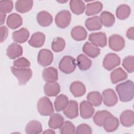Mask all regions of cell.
I'll use <instances>...</instances> for the list:
<instances>
[{"mask_svg":"<svg viewBox=\"0 0 134 134\" xmlns=\"http://www.w3.org/2000/svg\"><path fill=\"white\" fill-rule=\"evenodd\" d=\"M64 124V118L60 114L55 113L50 115L48 126L50 128L56 129L60 128Z\"/></svg>","mask_w":134,"mask_h":134,"instance_id":"26","label":"cell"},{"mask_svg":"<svg viewBox=\"0 0 134 134\" xmlns=\"http://www.w3.org/2000/svg\"><path fill=\"white\" fill-rule=\"evenodd\" d=\"M77 65L80 70L86 71L91 66L92 61L84 54H81L77 57Z\"/></svg>","mask_w":134,"mask_h":134,"instance_id":"35","label":"cell"},{"mask_svg":"<svg viewBox=\"0 0 134 134\" xmlns=\"http://www.w3.org/2000/svg\"><path fill=\"white\" fill-rule=\"evenodd\" d=\"M0 16H1V25H2L5 20L6 18V14L5 13H0Z\"/></svg>","mask_w":134,"mask_h":134,"instance_id":"46","label":"cell"},{"mask_svg":"<svg viewBox=\"0 0 134 134\" xmlns=\"http://www.w3.org/2000/svg\"><path fill=\"white\" fill-rule=\"evenodd\" d=\"M53 59L52 52L47 49H41L38 54L37 61L39 64L43 67H46L51 64Z\"/></svg>","mask_w":134,"mask_h":134,"instance_id":"7","label":"cell"},{"mask_svg":"<svg viewBox=\"0 0 134 134\" xmlns=\"http://www.w3.org/2000/svg\"><path fill=\"white\" fill-rule=\"evenodd\" d=\"M124 68L129 73H132L134 71V57L132 55H128L125 57L122 62Z\"/></svg>","mask_w":134,"mask_h":134,"instance_id":"39","label":"cell"},{"mask_svg":"<svg viewBox=\"0 0 134 134\" xmlns=\"http://www.w3.org/2000/svg\"><path fill=\"white\" fill-rule=\"evenodd\" d=\"M70 91L75 97H81L86 92V87L83 83L80 81L72 82L70 86Z\"/></svg>","mask_w":134,"mask_h":134,"instance_id":"18","label":"cell"},{"mask_svg":"<svg viewBox=\"0 0 134 134\" xmlns=\"http://www.w3.org/2000/svg\"><path fill=\"white\" fill-rule=\"evenodd\" d=\"M108 45L112 50L120 51L125 47V41L122 37L119 35L114 34L109 37Z\"/></svg>","mask_w":134,"mask_h":134,"instance_id":"8","label":"cell"},{"mask_svg":"<svg viewBox=\"0 0 134 134\" xmlns=\"http://www.w3.org/2000/svg\"><path fill=\"white\" fill-rule=\"evenodd\" d=\"M87 101L90 102L95 107L99 106L102 103V96L100 93L97 91L90 92L86 97Z\"/></svg>","mask_w":134,"mask_h":134,"instance_id":"36","label":"cell"},{"mask_svg":"<svg viewBox=\"0 0 134 134\" xmlns=\"http://www.w3.org/2000/svg\"><path fill=\"white\" fill-rule=\"evenodd\" d=\"M42 131V126L37 120L29 121L25 127V132L27 134H37L41 133Z\"/></svg>","mask_w":134,"mask_h":134,"instance_id":"30","label":"cell"},{"mask_svg":"<svg viewBox=\"0 0 134 134\" xmlns=\"http://www.w3.org/2000/svg\"><path fill=\"white\" fill-rule=\"evenodd\" d=\"M92 132L91 128L86 124L79 125L76 128L75 133L76 134H91Z\"/></svg>","mask_w":134,"mask_h":134,"instance_id":"43","label":"cell"},{"mask_svg":"<svg viewBox=\"0 0 134 134\" xmlns=\"http://www.w3.org/2000/svg\"><path fill=\"white\" fill-rule=\"evenodd\" d=\"M95 111L93 105L88 101L83 100L80 104V116L84 119H89L92 117Z\"/></svg>","mask_w":134,"mask_h":134,"instance_id":"11","label":"cell"},{"mask_svg":"<svg viewBox=\"0 0 134 134\" xmlns=\"http://www.w3.org/2000/svg\"><path fill=\"white\" fill-rule=\"evenodd\" d=\"M131 13V8L126 4H121L116 9V15L118 19L124 20L127 19Z\"/></svg>","mask_w":134,"mask_h":134,"instance_id":"34","label":"cell"},{"mask_svg":"<svg viewBox=\"0 0 134 134\" xmlns=\"http://www.w3.org/2000/svg\"><path fill=\"white\" fill-rule=\"evenodd\" d=\"M29 32L27 29L21 28L19 30L13 32L12 39L15 42L23 43L28 40L29 37Z\"/></svg>","mask_w":134,"mask_h":134,"instance_id":"19","label":"cell"},{"mask_svg":"<svg viewBox=\"0 0 134 134\" xmlns=\"http://www.w3.org/2000/svg\"><path fill=\"white\" fill-rule=\"evenodd\" d=\"M110 114V112L105 110L97 111L93 117L94 122L98 126L102 127L103 125L105 119Z\"/></svg>","mask_w":134,"mask_h":134,"instance_id":"37","label":"cell"},{"mask_svg":"<svg viewBox=\"0 0 134 134\" xmlns=\"http://www.w3.org/2000/svg\"><path fill=\"white\" fill-rule=\"evenodd\" d=\"M120 64V58L114 53H109L106 55L103 61V67L108 71H111Z\"/></svg>","mask_w":134,"mask_h":134,"instance_id":"6","label":"cell"},{"mask_svg":"<svg viewBox=\"0 0 134 134\" xmlns=\"http://www.w3.org/2000/svg\"><path fill=\"white\" fill-rule=\"evenodd\" d=\"M7 26L12 29H16L21 26L23 24V19L17 13L10 14L6 20Z\"/></svg>","mask_w":134,"mask_h":134,"instance_id":"21","label":"cell"},{"mask_svg":"<svg viewBox=\"0 0 134 134\" xmlns=\"http://www.w3.org/2000/svg\"><path fill=\"white\" fill-rule=\"evenodd\" d=\"M37 107L39 113L42 116H50L54 113L52 102L47 97L40 98L38 101Z\"/></svg>","mask_w":134,"mask_h":134,"instance_id":"3","label":"cell"},{"mask_svg":"<svg viewBox=\"0 0 134 134\" xmlns=\"http://www.w3.org/2000/svg\"><path fill=\"white\" fill-rule=\"evenodd\" d=\"M70 9L72 12L76 15H80L84 13L85 5L81 0H71L69 2Z\"/></svg>","mask_w":134,"mask_h":134,"instance_id":"32","label":"cell"},{"mask_svg":"<svg viewBox=\"0 0 134 134\" xmlns=\"http://www.w3.org/2000/svg\"><path fill=\"white\" fill-rule=\"evenodd\" d=\"M71 21V14L68 10L60 11L55 16V23L57 26L62 29L65 28Z\"/></svg>","mask_w":134,"mask_h":134,"instance_id":"5","label":"cell"},{"mask_svg":"<svg viewBox=\"0 0 134 134\" xmlns=\"http://www.w3.org/2000/svg\"><path fill=\"white\" fill-rule=\"evenodd\" d=\"M36 19L39 25L44 27L49 26L53 21L52 16L46 10L39 12L37 15Z\"/></svg>","mask_w":134,"mask_h":134,"instance_id":"15","label":"cell"},{"mask_svg":"<svg viewBox=\"0 0 134 134\" xmlns=\"http://www.w3.org/2000/svg\"><path fill=\"white\" fill-rule=\"evenodd\" d=\"M42 77L47 83L55 82L58 80L57 69L52 66L44 69L42 71Z\"/></svg>","mask_w":134,"mask_h":134,"instance_id":"14","label":"cell"},{"mask_svg":"<svg viewBox=\"0 0 134 134\" xmlns=\"http://www.w3.org/2000/svg\"><path fill=\"white\" fill-rule=\"evenodd\" d=\"M121 124L126 127H130L134 124V113L132 110H124L120 115Z\"/></svg>","mask_w":134,"mask_h":134,"instance_id":"17","label":"cell"},{"mask_svg":"<svg viewBox=\"0 0 134 134\" xmlns=\"http://www.w3.org/2000/svg\"><path fill=\"white\" fill-rule=\"evenodd\" d=\"M88 40L96 47L103 48L107 45V36L103 32L90 34L88 36Z\"/></svg>","mask_w":134,"mask_h":134,"instance_id":"9","label":"cell"},{"mask_svg":"<svg viewBox=\"0 0 134 134\" xmlns=\"http://www.w3.org/2000/svg\"><path fill=\"white\" fill-rule=\"evenodd\" d=\"M10 70L14 75L18 79L19 84L20 85H25L32 75V71L30 68L19 69L14 66H10Z\"/></svg>","mask_w":134,"mask_h":134,"instance_id":"2","label":"cell"},{"mask_svg":"<svg viewBox=\"0 0 134 134\" xmlns=\"http://www.w3.org/2000/svg\"><path fill=\"white\" fill-rule=\"evenodd\" d=\"M13 9V2L12 1H1L0 12L3 13H10Z\"/></svg>","mask_w":134,"mask_h":134,"instance_id":"41","label":"cell"},{"mask_svg":"<svg viewBox=\"0 0 134 134\" xmlns=\"http://www.w3.org/2000/svg\"><path fill=\"white\" fill-rule=\"evenodd\" d=\"M85 9V14L88 16H92L100 12L103 9V4L99 1L88 3L86 6Z\"/></svg>","mask_w":134,"mask_h":134,"instance_id":"29","label":"cell"},{"mask_svg":"<svg viewBox=\"0 0 134 134\" xmlns=\"http://www.w3.org/2000/svg\"><path fill=\"white\" fill-rule=\"evenodd\" d=\"M23 52L22 47L15 42L9 44L6 49V55L10 59H15L21 56Z\"/></svg>","mask_w":134,"mask_h":134,"instance_id":"16","label":"cell"},{"mask_svg":"<svg viewBox=\"0 0 134 134\" xmlns=\"http://www.w3.org/2000/svg\"><path fill=\"white\" fill-rule=\"evenodd\" d=\"M1 30V42H4L7 38L8 35V28L5 26H2L0 27Z\"/></svg>","mask_w":134,"mask_h":134,"instance_id":"44","label":"cell"},{"mask_svg":"<svg viewBox=\"0 0 134 134\" xmlns=\"http://www.w3.org/2000/svg\"><path fill=\"white\" fill-rule=\"evenodd\" d=\"M127 73L121 68H117L110 73V80L113 84H116L127 79Z\"/></svg>","mask_w":134,"mask_h":134,"instance_id":"27","label":"cell"},{"mask_svg":"<svg viewBox=\"0 0 134 134\" xmlns=\"http://www.w3.org/2000/svg\"><path fill=\"white\" fill-rule=\"evenodd\" d=\"M44 94L49 97L57 96L60 92V86L57 82L46 83L43 87Z\"/></svg>","mask_w":134,"mask_h":134,"instance_id":"22","label":"cell"},{"mask_svg":"<svg viewBox=\"0 0 134 134\" xmlns=\"http://www.w3.org/2000/svg\"><path fill=\"white\" fill-rule=\"evenodd\" d=\"M115 88L121 102H127L133 98L134 85L132 81L127 80L121 83L118 84Z\"/></svg>","mask_w":134,"mask_h":134,"instance_id":"1","label":"cell"},{"mask_svg":"<svg viewBox=\"0 0 134 134\" xmlns=\"http://www.w3.org/2000/svg\"><path fill=\"white\" fill-rule=\"evenodd\" d=\"M85 25L89 31L99 30L102 28L103 26L100 21L99 17L98 16H95L86 19Z\"/></svg>","mask_w":134,"mask_h":134,"instance_id":"23","label":"cell"},{"mask_svg":"<svg viewBox=\"0 0 134 134\" xmlns=\"http://www.w3.org/2000/svg\"><path fill=\"white\" fill-rule=\"evenodd\" d=\"M76 68L75 60L70 55L64 56L59 64L60 70L65 74H70L73 72Z\"/></svg>","mask_w":134,"mask_h":134,"instance_id":"4","label":"cell"},{"mask_svg":"<svg viewBox=\"0 0 134 134\" xmlns=\"http://www.w3.org/2000/svg\"><path fill=\"white\" fill-rule=\"evenodd\" d=\"M75 132L74 125L69 120L64 122L63 126L60 129V133L61 134H73L75 133Z\"/></svg>","mask_w":134,"mask_h":134,"instance_id":"40","label":"cell"},{"mask_svg":"<svg viewBox=\"0 0 134 134\" xmlns=\"http://www.w3.org/2000/svg\"><path fill=\"white\" fill-rule=\"evenodd\" d=\"M69 102V98L65 95H59L57 96L54 102L55 110L58 112L63 110L67 106Z\"/></svg>","mask_w":134,"mask_h":134,"instance_id":"33","label":"cell"},{"mask_svg":"<svg viewBox=\"0 0 134 134\" xmlns=\"http://www.w3.org/2000/svg\"><path fill=\"white\" fill-rule=\"evenodd\" d=\"M100 21L105 27H111L115 22V18L114 15L107 11H103L100 15Z\"/></svg>","mask_w":134,"mask_h":134,"instance_id":"31","label":"cell"},{"mask_svg":"<svg viewBox=\"0 0 134 134\" xmlns=\"http://www.w3.org/2000/svg\"><path fill=\"white\" fill-rule=\"evenodd\" d=\"M45 35L41 32H35L28 41L29 44L34 48H40L42 47L45 41Z\"/></svg>","mask_w":134,"mask_h":134,"instance_id":"20","label":"cell"},{"mask_svg":"<svg viewBox=\"0 0 134 134\" xmlns=\"http://www.w3.org/2000/svg\"><path fill=\"white\" fill-rule=\"evenodd\" d=\"M82 50L85 54L92 58H95L97 57L100 52V50L99 48L89 42H85L83 46Z\"/></svg>","mask_w":134,"mask_h":134,"instance_id":"25","label":"cell"},{"mask_svg":"<svg viewBox=\"0 0 134 134\" xmlns=\"http://www.w3.org/2000/svg\"><path fill=\"white\" fill-rule=\"evenodd\" d=\"M63 114L69 119H74L79 116L78 103L74 100L69 101L67 106L63 110Z\"/></svg>","mask_w":134,"mask_h":134,"instance_id":"12","label":"cell"},{"mask_svg":"<svg viewBox=\"0 0 134 134\" xmlns=\"http://www.w3.org/2000/svg\"><path fill=\"white\" fill-rule=\"evenodd\" d=\"M33 5L31 0H19L15 3L16 10L20 13H26L31 10Z\"/></svg>","mask_w":134,"mask_h":134,"instance_id":"28","label":"cell"},{"mask_svg":"<svg viewBox=\"0 0 134 134\" xmlns=\"http://www.w3.org/2000/svg\"><path fill=\"white\" fill-rule=\"evenodd\" d=\"M71 36L76 41H82L86 39L87 33L83 26H77L72 28L71 31Z\"/></svg>","mask_w":134,"mask_h":134,"instance_id":"24","label":"cell"},{"mask_svg":"<svg viewBox=\"0 0 134 134\" xmlns=\"http://www.w3.org/2000/svg\"><path fill=\"white\" fill-rule=\"evenodd\" d=\"M65 46V40L61 37H57L54 38L51 44L52 50L55 52H59L63 51Z\"/></svg>","mask_w":134,"mask_h":134,"instance_id":"38","label":"cell"},{"mask_svg":"<svg viewBox=\"0 0 134 134\" xmlns=\"http://www.w3.org/2000/svg\"><path fill=\"white\" fill-rule=\"evenodd\" d=\"M13 66L19 69L27 68L30 66V62L26 58L21 57L13 62Z\"/></svg>","mask_w":134,"mask_h":134,"instance_id":"42","label":"cell"},{"mask_svg":"<svg viewBox=\"0 0 134 134\" xmlns=\"http://www.w3.org/2000/svg\"><path fill=\"white\" fill-rule=\"evenodd\" d=\"M127 38L130 40H133L134 36H133V27H130L127 31L126 34Z\"/></svg>","mask_w":134,"mask_h":134,"instance_id":"45","label":"cell"},{"mask_svg":"<svg viewBox=\"0 0 134 134\" xmlns=\"http://www.w3.org/2000/svg\"><path fill=\"white\" fill-rule=\"evenodd\" d=\"M102 96L103 103L107 106H114L118 102L117 96L113 89L105 90L103 91Z\"/></svg>","mask_w":134,"mask_h":134,"instance_id":"10","label":"cell"},{"mask_svg":"<svg viewBox=\"0 0 134 134\" xmlns=\"http://www.w3.org/2000/svg\"><path fill=\"white\" fill-rule=\"evenodd\" d=\"M119 125V122L118 118L111 114L105 119L103 126L105 131L110 132L115 131L118 128Z\"/></svg>","mask_w":134,"mask_h":134,"instance_id":"13","label":"cell"},{"mask_svg":"<svg viewBox=\"0 0 134 134\" xmlns=\"http://www.w3.org/2000/svg\"><path fill=\"white\" fill-rule=\"evenodd\" d=\"M43 133H53V134H54L55 132H54V131H53L52 129H48L45 130L44 131H43Z\"/></svg>","mask_w":134,"mask_h":134,"instance_id":"47","label":"cell"}]
</instances>
